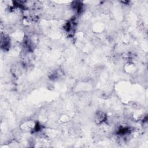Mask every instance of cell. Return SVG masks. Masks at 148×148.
<instances>
[{"instance_id": "6da1fadb", "label": "cell", "mask_w": 148, "mask_h": 148, "mask_svg": "<svg viewBox=\"0 0 148 148\" xmlns=\"http://www.w3.org/2000/svg\"><path fill=\"white\" fill-rule=\"evenodd\" d=\"M106 120V114L103 112H98L94 116V121L96 124H100Z\"/></svg>"}]
</instances>
